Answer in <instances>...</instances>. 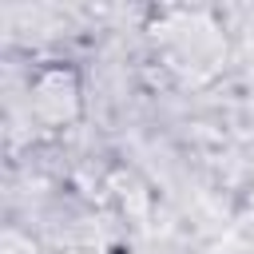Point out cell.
<instances>
[{
  "label": "cell",
  "mask_w": 254,
  "mask_h": 254,
  "mask_svg": "<svg viewBox=\"0 0 254 254\" xmlns=\"http://www.w3.org/2000/svg\"><path fill=\"white\" fill-rule=\"evenodd\" d=\"M32 111L48 123H67L79 111V79L71 67H44L32 83Z\"/></svg>",
  "instance_id": "6da1fadb"
}]
</instances>
